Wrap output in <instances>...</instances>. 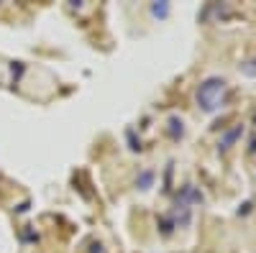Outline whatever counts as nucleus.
Instances as JSON below:
<instances>
[{
	"label": "nucleus",
	"mask_w": 256,
	"mask_h": 253,
	"mask_svg": "<svg viewBox=\"0 0 256 253\" xmlns=\"http://www.w3.org/2000/svg\"><path fill=\"white\" fill-rule=\"evenodd\" d=\"M223 92H226V82L220 77H210L200 84V90H198V102H200V108L205 113H212V110H218L220 108V102H223Z\"/></svg>",
	"instance_id": "obj_1"
},
{
	"label": "nucleus",
	"mask_w": 256,
	"mask_h": 253,
	"mask_svg": "<svg viewBox=\"0 0 256 253\" xmlns=\"http://www.w3.org/2000/svg\"><path fill=\"white\" fill-rule=\"evenodd\" d=\"M241 125H236V128H233V131H228L226 136H223V141H220V149H230V146H233V141H236L238 136H241Z\"/></svg>",
	"instance_id": "obj_2"
},
{
	"label": "nucleus",
	"mask_w": 256,
	"mask_h": 253,
	"mask_svg": "<svg viewBox=\"0 0 256 253\" xmlns=\"http://www.w3.org/2000/svg\"><path fill=\"white\" fill-rule=\"evenodd\" d=\"M152 182H154V172H152V169H148V172H144V174L136 179L138 189H148V187H152Z\"/></svg>",
	"instance_id": "obj_3"
},
{
	"label": "nucleus",
	"mask_w": 256,
	"mask_h": 253,
	"mask_svg": "<svg viewBox=\"0 0 256 253\" xmlns=\"http://www.w3.org/2000/svg\"><path fill=\"white\" fill-rule=\"evenodd\" d=\"M152 13H154L156 18H166V15H169V3H156V5H152Z\"/></svg>",
	"instance_id": "obj_4"
}]
</instances>
